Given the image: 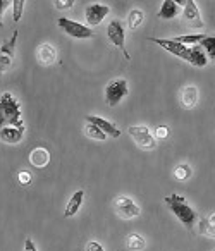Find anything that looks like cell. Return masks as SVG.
<instances>
[{"label":"cell","instance_id":"cell-1","mask_svg":"<svg viewBox=\"0 0 215 251\" xmlns=\"http://www.w3.org/2000/svg\"><path fill=\"white\" fill-rule=\"evenodd\" d=\"M163 201H165V205L170 208V212L179 219V222L183 224L188 230H193V227L196 226V222H198V215L193 206L186 201L184 196L177 195V193H172V195L165 196Z\"/></svg>","mask_w":215,"mask_h":251},{"label":"cell","instance_id":"cell-2","mask_svg":"<svg viewBox=\"0 0 215 251\" xmlns=\"http://www.w3.org/2000/svg\"><path fill=\"white\" fill-rule=\"evenodd\" d=\"M0 110H2V119L9 127H18L25 129V122L21 117V103L14 98L12 93H2L0 97Z\"/></svg>","mask_w":215,"mask_h":251},{"label":"cell","instance_id":"cell-3","mask_svg":"<svg viewBox=\"0 0 215 251\" xmlns=\"http://www.w3.org/2000/svg\"><path fill=\"white\" fill-rule=\"evenodd\" d=\"M129 95V86L128 81L119 77V79H112L110 83L105 86V101L108 107H115L117 103H121L122 98H126Z\"/></svg>","mask_w":215,"mask_h":251},{"label":"cell","instance_id":"cell-4","mask_svg":"<svg viewBox=\"0 0 215 251\" xmlns=\"http://www.w3.org/2000/svg\"><path fill=\"white\" fill-rule=\"evenodd\" d=\"M107 36L108 40H110L112 45H115L119 50H121L122 53H124V57L128 60H131V55H129V52L126 50V29H124V25H122V21H119V19H114V21L108 23L107 26Z\"/></svg>","mask_w":215,"mask_h":251},{"label":"cell","instance_id":"cell-5","mask_svg":"<svg viewBox=\"0 0 215 251\" xmlns=\"http://www.w3.org/2000/svg\"><path fill=\"white\" fill-rule=\"evenodd\" d=\"M129 136L134 140V143L138 145V148L141 150H153L157 147V140L146 126H129L128 129Z\"/></svg>","mask_w":215,"mask_h":251},{"label":"cell","instance_id":"cell-6","mask_svg":"<svg viewBox=\"0 0 215 251\" xmlns=\"http://www.w3.org/2000/svg\"><path fill=\"white\" fill-rule=\"evenodd\" d=\"M57 26H59L66 35H69L71 38L84 40V38H91V36H93V31H91L88 26L81 25V23H76V21H71V19H67V18L57 19Z\"/></svg>","mask_w":215,"mask_h":251},{"label":"cell","instance_id":"cell-7","mask_svg":"<svg viewBox=\"0 0 215 251\" xmlns=\"http://www.w3.org/2000/svg\"><path fill=\"white\" fill-rule=\"evenodd\" d=\"M148 40L153 43H157V45H160L165 52H170L172 55H176V57H179V59H184V60L189 62L191 47L181 45V43H177L176 40H162V38H148Z\"/></svg>","mask_w":215,"mask_h":251},{"label":"cell","instance_id":"cell-8","mask_svg":"<svg viewBox=\"0 0 215 251\" xmlns=\"http://www.w3.org/2000/svg\"><path fill=\"white\" fill-rule=\"evenodd\" d=\"M114 206L121 219H136L141 213V208L129 196H117L114 201Z\"/></svg>","mask_w":215,"mask_h":251},{"label":"cell","instance_id":"cell-9","mask_svg":"<svg viewBox=\"0 0 215 251\" xmlns=\"http://www.w3.org/2000/svg\"><path fill=\"white\" fill-rule=\"evenodd\" d=\"M110 12V7L105 4H91L86 7V12H84V18H86V23L90 26H97L104 21L105 18Z\"/></svg>","mask_w":215,"mask_h":251},{"label":"cell","instance_id":"cell-10","mask_svg":"<svg viewBox=\"0 0 215 251\" xmlns=\"http://www.w3.org/2000/svg\"><path fill=\"white\" fill-rule=\"evenodd\" d=\"M183 21L191 28H203V19H201L200 11L193 0H186V4H184Z\"/></svg>","mask_w":215,"mask_h":251},{"label":"cell","instance_id":"cell-11","mask_svg":"<svg viewBox=\"0 0 215 251\" xmlns=\"http://www.w3.org/2000/svg\"><path fill=\"white\" fill-rule=\"evenodd\" d=\"M57 59V52L50 43H42L36 49V60L40 62V66H52Z\"/></svg>","mask_w":215,"mask_h":251},{"label":"cell","instance_id":"cell-12","mask_svg":"<svg viewBox=\"0 0 215 251\" xmlns=\"http://www.w3.org/2000/svg\"><path fill=\"white\" fill-rule=\"evenodd\" d=\"M28 158H29V164H31L33 167L43 169L50 164V151L43 147H38V148H35V150L29 151Z\"/></svg>","mask_w":215,"mask_h":251},{"label":"cell","instance_id":"cell-13","mask_svg":"<svg viewBox=\"0 0 215 251\" xmlns=\"http://www.w3.org/2000/svg\"><path fill=\"white\" fill-rule=\"evenodd\" d=\"M86 122H91V124H95L97 127H100V129L110 138H119V136H121V131H119L114 124H110L108 121H105L104 117H97V115H86Z\"/></svg>","mask_w":215,"mask_h":251},{"label":"cell","instance_id":"cell-14","mask_svg":"<svg viewBox=\"0 0 215 251\" xmlns=\"http://www.w3.org/2000/svg\"><path fill=\"white\" fill-rule=\"evenodd\" d=\"M198 103V88L196 86H186L181 91V107L191 110Z\"/></svg>","mask_w":215,"mask_h":251},{"label":"cell","instance_id":"cell-15","mask_svg":"<svg viewBox=\"0 0 215 251\" xmlns=\"http://www.w3.org/2000/svg\"><path fill=\"white\" fill-rule=\"evenodd\" d=\"M179 4L177 2H174V0H163L162 2V7H160L159 11V19H165V21H170V19L177 18L179 16Z\"/></svg>","mask_w":215,"mask_h":251},{"label":"cell","instance_id":"cell-16","mask_svg":"<svg viewBox=\"0 0 215 251\" xmlns=\"http://www.w3.org/2000/svg\"><path fill=\"white\" fill-rule=\"evenodd\" d=\"M23 136H25V129H18V127H2V131H0V140L4 141V143L7 145H16L19 143V141L23 140Z\"/></svg>","mask_w":215,"mask_h":251},{"label":"cell","instance_id":"cell-17","mask_svg":"<svg viewBox=\"0 0 215 251\" xmlns=\"http://www.w3.org/2000/svg\"><path fill=\"white\" fill-rule=\"evenodd\" d=\"M83 200H84V191L83 189H80V191H76L73 196H71L69 203H67L66 206V212H64V217H74L78 213V210L81 208V205H83Z\"/></svg>","mask_w":215,"mask_h":251},{"label":"cell","instance_id":"cell-18","mask_svg":"<svg viewBox=\"0 0 215 251\" xmlns=\"http://www.w3.org/2000/svg\"><path fill=\"white\" fill-rule=\"evenodd\" d=\"M189 64L194 67H205L207 66V55H205L203 49L200 45L196 47H191V59Z\"/></svg>","mask_w":215,"mask_h":251},{"label":"cell","instance_id":"cell-19","mask_svg":"<svg viewBox=\"0 0 215 251\" xmlns=\"http://www.w3.org/2000/svg\"><path fill=\"white\" fill-rule=\"evenodd\" d=\"M124 244H126V248H128V250H131V251H141V250H145L146 241L143 239L139 234L133 232V234H129V236L126 237Z\"/></svg>","mask_w":215,"mask_h":251},{"label":"cell","instance_id":"cell-20","mask_svg":"<svg viewBox=\"0 0 215 251\" xmlns=\"http://www.w3.org/2000/svg\"><path fill=\"white\" fill-rule=\"evenodd\" d=\"M84 136L91 138V140H97V141L107 140V134H105L100 127H97L95 124H91V122H86V126H84Z\"/></svg>","mask_w":215,"mask_h":251},{"label":"cell","instance_id":"cell-21","mask_svg":"<svg viewBox=\"0 0 215 251\" xmlns=\"http://www.w3.org/2000/svg\"><path fill=\"white\" fill-rule=\"evenodd\" d=\"M143 21H145V12H143V11H139V9H133V11L129 12V16H128L129 29L139 28V26L143 25Z\"/></svg>","mask_w":215,"mask_h":251},{"label":"cell","instance_id":"cell-22","mask_svg":"<svg viewBox=\"0 0 215 251\" xmlns=\"http://www.w3.org/2000/svg\"><path fill=\"white\" fill-rule=\"evenodd\" d=\"M200 47L203 49V52L212 59V62H215V36H205L200 42Z\"/></svg>","mask_w":215,"mask_h":251},{"label":"cell","instance_id":"cell-23","mask_svg":"<svg viewBox=\"0 0 215 251\" xmlns=\"http://www.w3.org/2000/svg\"><path fill=\"white\" fill-rule=\"evenodd\" d=\"M191 174H193V171H191V167L188 164H179L174 169V177L177 181H188L191 177Z\"/></svg>","mask_w":215,"mask_h":251},{"label":"cell","instance_id":"cell-24","mask_svg":"<svg viewBox=\"0 0 215 251\" xmlns=\"http://www.w3.org/2000/svg\"><path fill=\"white\" fill-rule=\"evenodd\" d=\"M198 232L205 237H210V239H215V226H212L208 222V219H201L200 220V227H198Z\"/></svg>","mask_w":215,"mask_h":251},{"label":"cell","instance_id":"cell-25","mask_svg":"<svg viewBox=\"0 0 215 251\" xmlns=\"http://www.w3.org/2000/svg\"><path fill=\"white\" fill-rule=\"evenodd\" d=\"M205 38V35H184V36H177V38H174L177 43H181V45H193L196 47L198 43L201 42V40Z\"/></svg>","mask_w":215,"mask_h":251},{"label":"cell","instance_id":"cell-26","mask_svg":"<svg viewBox=\"0 0 215 251\" xmlns=\"http://www.w3.org/2000/svg\"><path fill=\"white\" fill-rule=\"evenodd\" d=\"M16 40H18V31L12 33V38L9 43H4L2 45V55L9 57V59H12L14 57V47H16Z\"/></svg>","mask_w":215,"mask_h":251},{"label":"cell","instance_id":"cell-27","mask_svg":"<svg viewBox=\"0 0 215 251\" xmlns=\"http://www.w3.org/2000/svg\"><path fill=\"white\" fill-rule=\"evenodd\" d=\"M12 5H14V16H12V18H14V21L18 23L19 19L23 18V9H25V0H14V2H12Z\"/></svg>","mask_w":215,"mask_h":251},{"label":"cell","instance_id":"cell-28","mask_svg":"<svg viewBox=\"0 0 215 251\" xmlns=\"http://www.w3.org/2000/svg\"><path fill=\"white\" fill-rule=\"evenodd\" d=\"M170 134V129L167 126H159L155 127V140H167Z\"/></svg>","mask_w":215,"mask_h":251},{"label":"cell","instance_id":"cell-29","mask_svg":"<svg viewBox=\"0 0 215 251\" xmlns=\"http://www.w3.org/2000/svg\"><path fill=\"white\" fill-rule=\"evenodd\" d=\"M18 181H19V184L21 186H28L29 182L33 181V176H31V172H28V171H21L18 174Z\"/></svg>","mask_w":215,"mask_h":251},{"label":"cell","instance_id":"cell-30","mask_svg":"<svg viewBox=\"0 0 215 251\" xmlns=\"http://www.w3.org/2000/svg\"><path fill=\"white\" fill-rule=\"evenodd\" d=\"M73 5H74L73 0H55L54 2V7L59 9V11H66V9L73 7Z\"/></svg>","mask_w":215,"mask_h":251},{"label":"cell","instance_id":"cell-31","mask_svg":"<svg viewBox=\"0 0 215 251\" xmlns=\"http://www.w3.org/2000/svg\"><path fill=\"white\" fill-rule=\"evenodd\" d=\"M84 251H105V250L102 248V244L97 243V241H90V243L86 244V248H84Z\"/></svg>","mask_w":215,"mask_h":251},{"label":"cell","instance_id":"cell-32","mask_svg":"<svg viewBox=\"0 0 215 251\" xmlns=\"http://www.w3.org/2000/svg\"><path fill=\"white\" fill-rule=\"evenodd\" d=\"M25 251H36V246H35V243H33L31 237H28V239L25 241Z\"/></svg>","mask_w":215,"mask_h":251},{"label":"cell","instance_id":"cell-33","mask_svg":"<svg viewBox=\"0 0 215 251\" xmlns=\"http://www.w3.org/2000/svg\"><path fill=\"white\" fill-rule=\"evenodd\" d=\"M208 222H210V224H212V226H215V212H214V213H212V215H210V217H208Z\"/></svg>","mask_w":215,"mask_h":251},{"label":"cell","instance_id":"cell-34","mask_svg":"<svg viewBox=\"0 0 215 251\" xmlns=\"http://www.w3.org/2000/svg\"><path fill=\"white\" fill-rule=\"evenodd\" d=\"M11 4H12V2H9V0H4V2H2V7H4V9H7Z\"/></svg>","mask_w":215,"mask_h":251},{"label":"cell","instance_id":"cell-35","mask_svg":"<svg viewBox=\"0 0 215 251\" xmlns=\"http://www.w3.org/2000/svg\"><path fill=\"white\" fill-rule=\"evenodd\" d=\"M214 251H215V250H214Z\"/></svg>","mask_w":215,"mask_h":251}]
</instances>
